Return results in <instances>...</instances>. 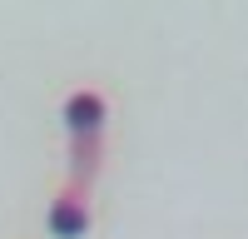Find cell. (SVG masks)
I'll return each instance as SVG.
<instances>
[{"mask_svg":"<svg viewBox=\"0 0 248 239\" xmlns=\"http://www.w3.org/2000/svg\"><path fill=\"white\" fill-rule=\"evenodd\" d=\"M85 229H90V209H85V199H79V189L60 194L50 205V234L55 239H79Z\"/></svg>","mask_w":248,"mask_h":239,"instance_id":"6da1fadb","label":"cell"},{"mask_svg":"<svg viewBox=\"0 0 248 239\" xmlns=\"http://www.w3.org/2000/svg\"><path fill=\"white\" fill-rule=\"evenodd\" d=\"M65 125H70V139L75 135H99V125H105V100H99L94 90H79L65 100Z\"/></svg>","mask_w":248,"mask_h":239,"instance_id":"7a4b0ae2","label":"cell"},{"mask_svg":"<svg viewBox=\"0 0 248 239\" xmlns=\"http://www.w3.org/2000/svg\"><path fill=\"white\" fill-rule=\"evenodd\" d=\"M94 165H99V135H75V189L90 185Z\"/></svg>","mask_w":248,"mask_h":239,"instance_id":"3957f363","label":"cell"}]
</instances>
